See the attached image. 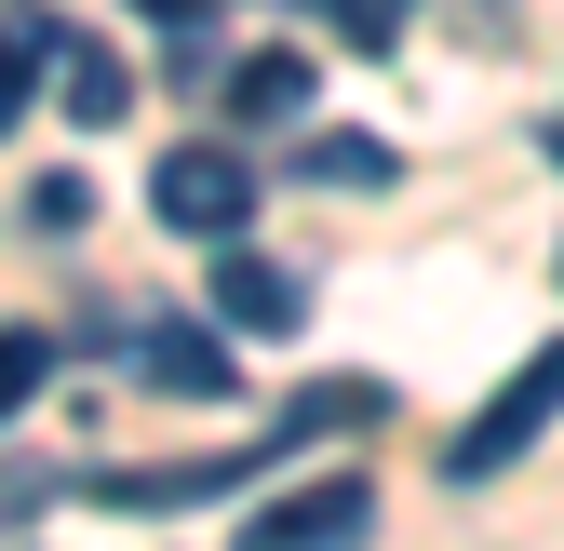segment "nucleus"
<instances>
[{
  "mask_svg": "<svg viewBox=\"0 0 564 551\" xmlns=\"http://www.w3.org/2000/svg\"><path fill=\"white\" fill-rule=\"evenodd\" d=\"M551 418H564V336H551V350H524V377L484 403L457 444H444V485H498V471H511V457H524Z\"/></svg>",
  "mask_w": 564,
  "mask_h": 551,
  "instance_id": "1",
  "label": "nucleus"
},
{
  "mask_svg": "<svg viewBox=\"0 0 564 551\" xmlns=\"http://www.w3.org/2000/svg\"><path fill=\"white\" fill-rule=\"evenodd\" d=\"M377 538V485L364 471H336V485H296V498H269L229 551H364Z\"/></svg>",
  "mask_w": 564,
  "mask_h": 551,
  "instance_id": "2",
  "label": "nucleus"
},
{
  "mask_svg": "<svg viewBox=\"0 0 564 551\" xmlns=\"http://www.w3.org/2000/svg\"><path fill=\"white\" fill-rule=\"evenodd\" d=\"M149 202H162V229H188V242H242L256 175H242V149H175V162L149 175Z\"/></svg>",
  "mask_w": 564,
  "mask_h": 551,
  "instance_id": "3",
  "label": "nucleus"
},
{
  "mask_svg": "<svg viewBox=\"0 0 564 551\" xmlns=\"http://www.w3.org/2000/svg\"><path fill=\"white\" fill-rule=\"evenodd\" d=\"M134 377H149L162 403H229V390H242V364H229L202 323H175V310H162V323H134Z\"/></svg>",
  "mask_w": 564,
  "mask_h": 551,
  "instance_id": "4",
  "label": "nucleus"
},
{
  "mask_svg": "<svg viewBox=\"0 0 564 551\" xmlns=\"http://www.w3.org/2000/svg\"><path fill=\"white\" fill-rule=\"evenodd\" d=\"M269 457H162V471H82L108 511H188V498H242Z\"/></svg>",
  "mask_w": 564,
  "mask_h": 551,
  "instance_id": "5",
  "label": "nucleus"
},
{
  "mask_svg": "<svg viewBox=\"0 0 564 551\" xmlns=\"http://www.w3.org/2000/svg\"><path fill=\"white\" fill-rule=\"evenodd\" d=\"M216 310L242 323V336H296L310 323V283L282 256H256V242H216Z\"/></svg>",
  "mask_w": 564,
  "mask_h": 551,
  "instance_id": "6",
  "label": "nucleus"
},
{
  "mask_svg": "<svg viewBox=\"0 0 564 551\" xmlns=\"http://www.w3.org/2000/svg\"><path fill=\"white\" fill-rule=\"evenodd\" d=\"M41 54H54V95H67V121H82V134H108V121L134 108V67H121L108 41H67V28H54Z\"/></svg>",
  "mask_w": 564,
  "mask_h": 551,
  "instance_id": "7",
  "label": "nucleus"
},
{
  "mask_svg": "<svg viewBox=\"0 0 564 551\" xmlns=\"http://www.w3.org/2000/svg\"><path fill=\"white\" fill-rule=\"evenodd\" d=\"M229 121H242V134L310 121V54H242V67H229Z\"/></svg>",
  "mask_w": 564,
  "mask_h": 551,
  "instance_id": "8",
  "label": "nucleus"
},
{
  "mask_svg": "<svg viewBox=\"0 0 564 551\" xmlns=\"http://www.w3.org/2000/svg\"><path fill=\"white\" fill-rule=\"evenodd\" d=\"M390 418V390L377 377H323V390H296L282 403V444H323V431H377Z\"/></svg>",
  "mask_w": 564,
  "mask_h": 551,
  "instance_id": "9",
  "label": "nucleus"
},
{
  "mask_svg": "<svg viewBox=\"0 0 564 551\" xmlns=\"http://www.w3.org/2000/svg\"><path fill=\"white\" fill-rule=\"evenodd\" d=\"M41 377H54V336H41V323H0V431L41 403Z\"/></svg>",
  "mask_w": 564,
  "mask_h": 551,
  "instance_id": "10",
  "label": "nucleus"
},
{
  "mask_svg": "<svg viewBox=\"0 0 564 551\" xmlns=\"http://www.w3.org/2000/svg\"><path fill=\"white\" fill-rule=\"evenodd\" d=\"M296 175H323V188H390V149H377V134H310Z\"/></svg>",
  "mask_w": 564,
  "mask_h": 551,
  "instance_id": "11",
  "label": "nucleus"
},
{
  "mask_svg": "<svg viewBox=\"0 0 564 551\" xmlns=\"http://www.w3.org/2000/svg\"><path fill=\"white\" fill-rule=\"evenodd\" d=\"M67 485H82V471H41V457H0V538H14V525H41Z\"/></svg>",
  "mask_w": 564,
  "mask_h": 551,
  "instance_id": "12",
  "label": "nucleus"
},
{
  "mask_svg": "<svg viewBox=\"0 0 564 551\" xmlns=\"http://www.w3.org/2000/svg\"><path fill=\"white\" fill-rule=\"evenodd\" d=\"M323 28H336L349 54H390V41L416 28V0H323Z\"/></svg>",
  "mask_w": 564,
  "mask_h": 551,
  "instance_id": "13",
  "label": "nucleus"
},
{
  "mask_svg": "<svg viewBox=\"0 0 564 551\" xmlns=\"http://www.w3.org/2000/svg\"><path fill=\"white\" fill-rule=\"evenodd\" d=\"M41 41H54V28H0V134L28 121V82H41Z\"/></svg>",
  "mask_w": 564,
  "mask_h": 551,
  "instance_id": "14",
  "label": "nucleus"
},
{
  "mask_svg": "<svg viewBox=\"0 0 564 551\" xmlns=\"http://www.w3.org/2000/svg\"><path fill=\"white\" fill-rule=\"evenodd\" d=\"M28 216H41V229H82V216H95V188H82V175H41V188H28Z\"/></svg>",
  "mask_w": 564,
  "mask_h": 551,
  "instance_id": "15",
  "label": "nucleus"
},
{
  "mask_svg": "<svg viewBox=\"0 0 564 551\" xmlns=\"http://www.w3.org/2000/svg\"><path fill=\"white\" fill-rule=\"evenodd\" d=\"M134 14H162V28H188V14H229V0H134Z\"/></svg>",
  "mask_w": 564,
  "mask_h": 551,
  "instance_id": "16",
  "label": "nucleus"
},
{
  "mask_svg": "<svg viewBox=\"0 0 564 551\" xmlns=\"http://www.w3.org/2000/svg\"><path fill=\"white\" fill-rule=\"evenodd\" d=\"M551 162H564V108H551Z\"/></svg>",
  "mask_w": 564,
  "mask_h": 551,
  "instance_id": "17",
  "label": "nucleus"
}]
</instances>
